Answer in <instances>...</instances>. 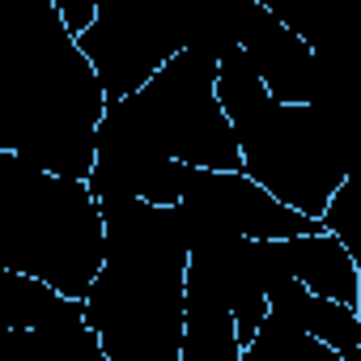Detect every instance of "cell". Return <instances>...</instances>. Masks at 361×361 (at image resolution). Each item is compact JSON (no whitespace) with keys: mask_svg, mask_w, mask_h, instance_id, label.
<instances>
[{"mask_svg":"<svg viewBox=\"0 0 361 361\" xmlns=\"http://www.w3.org/2000/svg\"><path fill=\"white\" fill-rule=\"evenodd\" d=\"M192 166L178 161L149 119L140 115L136 98H111L98 123V161L90 170V192L102 200L115 196H145L153 204H178L188 188Z\"/></svg>","mask_w":361,"mask_h":361,"instance_id":"obj_8","label":"cell"},{"mask_svg":"<svg viewBox=\"0 0 361 361\" xmlns=\"http://www.w3.org/2000/svg\"><path fill=\"white\" fill-rule=\"evenodd\" d=\"M106 264V217L90 178L56 174L0 149V268L85 298Z\"/></svg>","mask_w":361,"mask_h":361,"instance_id":"obj_3","label":"cell"},{"mask_svg":"<svg viewBox=\"0 0 361 361\" xmlns=\"http://www.w3.org/2000/svg\"><path fill=\"white\" fill-rule=\"evenodd\" d=\"M188 0H98V18L81 39L111 98L136 94L170 56L188 47Z\"/></svg>","mask_w":361,"mask_h":361,"instance_id":"obj_6","label":"cell"},{"mask_svg":"<svg viewBox=\"0 0 361 361\" xmlns=\"http://www.w3.org/2000/svg\"><path fill=\"white\" fill-rule=\"evenodd\" d=\"M56 9L64 13V22H68L73 35H85L90 22L98 18V0H56Z\"/></svg>","mask_w":361,"mask_h":361,"instance_id":"obj_15","label":"cell"},{"mask_svg":"<svg viewBox=\"0 0 361 361\" xmlns=\"http://www.w3.org/2000/svg\"><path fill=\"white\" fill-rule=\"evenodd\" d=\"M243 51L255 60V68L276 102H310L314 98L319 51L293 26H285L268 5H259V0H251V9H247Z\"/></svg>","mask_w":361,"mask_h":361,"instance_id":"obj_9","label":"cell"},{"mask_svg":"<svg viewBox=\"0 0 361 361\" xmlns=\"http://www.w3.org/2000/svg\"><path fill=\"white\" fill-rule=\"evenodd\" d=\"M247 9L251 0H188L183 30L188 47L213 56L217 64L243 51V30H247Z\"/></svg>","mask_w":361,"mask_h":361,"instance_id":"obj_13","label":"cell"},{"mask_svg":"<svg viewBox=\"0 0 361 361\" xmlns=\"http://www.w3.org/2000/svg\"><path fill=\"white\" fill-rule=\"evenodd\" d=\"M217 94L238 128L243 170L306 217H323L348 174L344 149L323 111L314 102H276L247 51L221 60Z\"/></svg>","mask_w":361,"mask_h":361,"instance_id":"obj_4","label":"cell"},{"mask_svg":"<svg viewBox=\"0 0 361 361\" xmlns=\"http://www.w3.org/2000/svg\"><path fill=\"white\" fill-rule=\"evenodd\" d=\"M98 209L106 217V264L85 293V319L106 361H178L192 259L183 204L115 196Z\"/></svg>","mask_w":361,"mask_h":361,"instance_id":"obj_1","label":"cell"},{"mask_svg":"<svg viewBox=\"0 0 361 361\" xmlns=\"http://www.w3.org/2000/svg\"><path fill=\"white\" fill-rule=\"evenodd\" d=\"M22 9L26 22L5 77L0 149L56 174L90 178L111 94L56 0H22Z\"/></svg>","mask_w":361,"mask_h":361,"instance_id":"obj_2","label":"cell"},{"mask_svg":"<svg viewBox=\"0 0 361 361\" xmlns=\"http://www.w3.org/2000/svg\"><path fill=\"white\" fill-rule=\"evenodd\" d=\"M268 310L302 323L310 336L331 344L344 361H361V314H357V306H348L340 298H323L306 281L289 276L268 293Z\"/></svg>","mask_w":361,"mask_h":361,"instance_id":"obj_10","label":"cell"},{"mask_svg":"<svg viewBox=\"0 0 361 361\" xmlns=\"http://www.w3.org/2000/svg\"><path fill=\"white\" fill-rule=\"evenodd\" d=\"M178 204L188 213L192 247L234 238V234H247V238H298V234L323 230L319 217H306L302 209L285 204L281 196H272L247 170L192 166Z\"/></svg>","mask_w":361,"mask_h":361,"instance_id":"obj_7","label":"cell"},{"mask_svg":"<svg viewBox=\"0 0 361 361\" xmlns=\"http://www.w3.org/2000/svg\"><path fill=\"white\" fill-rule=\"evenodd\" d=\"M289 255H293V276L298 281H306L323 298H340V302L357 306V298H361V259L331 230L289 238Z\"/></svg>","mask_w":361,"mask_h":361,"instance_id":"obj_12","label":"cell"},{"mask_svg":"<svg viewBox=\"0 0 361 361\" xmlns=\"http://www.w3.org/2000/svg\"><path fill=\"white\" fill-rule=\"evenodd\" d=\"M323 230H331L357 259H361V174H344V183L323 209Z\"/></svg>","mask_w":361,"mask_h":361,"instance_id":"obj_14","label":"cell"},{"mask_svg":"<svg viewBox=\"0 0 361 361\" xmlns=\"http://www.w3.org/2000/svg\"><path fill=\"white\" fill-rule=\"evenodd\" d=\"M178 361H243V336L234 306L188 276V323H183V357Z\"/></svg>","mask_w":361,"mask_h":361,"instance_id":"obj_11","label":"cell"},{"mask_svg":"<svg viewBox=\"0 0 361 361\" xmlns=\"http://www.w3.org/2000/svg\"><path fill=\"white\" fill-rule=\"evenodd\" d=\"M217 60L183 47L170 56L132 98L157 140L188 166L243 170V140L217 94Z\"/></svg>","mask_w":361,"mask_h":361,"instance_id":"obj_5","label":"cell"}]
</instances>
